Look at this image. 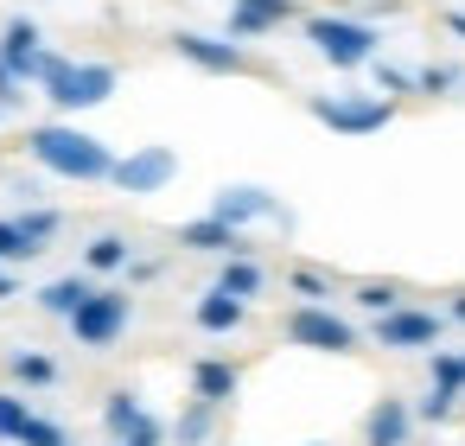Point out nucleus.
<instances>
[{
  "label": "nucleus",
  "instance_id": "obj_4",
  "mask_svg": "<svg viewBox=\"0 0 465 446\" xmlns=\"http://www.w3.org/2000/svg\"><path fill=\"white\" fill-rule=\"evenodd\" d=\"M128 319H134V300H128L122 287H90L84 306H77L64 325H71V338H77L84 351H109V344L128 332Z\"/></svg>",
  "mask_w": 465,
  "mask_h": 446
},
{
  "label": "nucleus",
  "instance_id": "obj_1",
  "mask_svg": "<svg viewBox=\"0 0 465 446\" xmlns=\"http://www.w3.org/2000/svg\"><path fill=\"white\" fill-rule=\"evenodd\" d=\"M26 154H33L45 173H58V179H77V185H96V179H109V166H115V154H109L96 134H84V128H64V122H45V128H33V134H26Z\"/></svg>",
  "mask_w": 465,
  "mask_h": 446
},
{
  "label": "nucleus",
  "instance_id": "obj_18",
  "mask_svg": "<svg viewBox=\"0 0 465 446\" xmlns=\"http://www.w3.org/2000/svg\"><path fill=\"white\" fill-rule=\"evenodd\" d=\"M217 287H223V293H236V300H255V293L268 287V268H262V262H249V255H230V262H223V274H217Z\"/></svg>",
  "mask_w": 465,
  "mask_h": 446
},
{
  "label": "nucleus",
  "instance_id": "obj_32",
  "mask_svg": "<svg viewBox=\"0 0 465 446\" xmlns=\"http://www.w3.org/2000/svg\"><path fill=\"white\" fill-rule=\"evenodd\" d=\"M370 64H376V58H370ZM376 90L395 103V96H408V90H414V77H408V71H395V64H376Z\"/></svg>",
  "mask_w": 465,
  "mask_h": 446
},
{
  "label": "nucleus",
  "instance_id": "obj_26",
  "mask_svg": "<svg viewBox=\"0 0 465 446\" xmlns=\"http://www.w3.org/2000/svg\"><path fill=\"white\" fill-rule=\"evenodd\" d=\"M33 255H39V249L26 243V230H20L14 217H0V262L14 268V262H33Z\"/></svg>",
  "mask_w": 465,
  "mask_h": 446
},
{
  "label": "nucleus",
  "instance_id": "obj_12",
  "mask_svg": "<svg viewBox=\"0 0 465 446\" xmlns=\"http://www.w3.org/2000/svg\"><path fill=\"white\" fill-rule=\"evenodd\" d=\"M0 64H7L20 84H39L45 45H39V26L33 20H7V26H0Z\"/></svg>",
  "mask_w": 465,
  "mask_h": 446
},
{
  "label": "nucleus",
  "instance_id": "obj_14",
  "mask_svg": "<svg viewBox=\"0 0 465 446\" xmlns=\"http://www.w3.org/2000/svg\"><path fill=\"white\" fill-rule=\"evenodd\" d=\"M408 427H414V408L401 395H382L363 414V446H408Z\"/></svg>",
  "mask_w": 465,
  "mask_h": 446
},
{
  "label": "nucleus",
  "instance_id": "obj_9",
  "mask_svg": "<svg viewBox=\"0 0 465 446\" xmlns=\"http://www.w3.org/2000/svg\"><path fill=\"white\" fill-rule=\"evenodd\" d=\"M376 344L382 351H433L440 344V312L389 306V312H376Z\"/></svg>",
  "mask_w": 465,
  "mask_h": 446
},
{
  "label": "nucleus",
  "instance_id": "obj_11",
  "mask_svg": "<svg viewBox=\"0 0 465 446\" xmlns=\"http://www.w3.org/2000/svg\"><path fill=\"white\" fill-rule=\"evenodd\" d=\"M211 217H223V223H262V217H274V223H293L281 204H274V192H262V185H223L217 192V204H211Z\"/></svg>",
  "mask_w": 465,
  "mask_h": 446
},
{
  "label": "nucleus",
  "instance_id": "obj_15",
  "mask_svg": "<svg viewBox=\"0 0 465 446\" xmlns=\"http://www.w3.org/2000/svg\"><path fill=\"white\" fill-rule=\"evenodd\" d=\"M236 389H242V370H236L230 357H198V363H192V395H198V401L223 408Z\"/></svg>",
  "mask_w": 465,
  "mask_h": 446
},
{
  "label": "nucleus",
  "instance_id": "obj_19",
  "mask_svg": "<svg viewBox=\"0 0 465 446\" xmlns=\"http://www.w3.org/2000/svg\"><path fill=\"white\" fill-rule=\"evenodd\" d=\"M84 293H90V281H84V274H58V281H45V287H39V306H45L52 319H71V312L84 306Z\"/></svg>",
  "mask_w": 465,
  "mask_h": 446
},
{
  "label": "nucleus",
  "instance_id": "obj_28",
  "mask_svg": "<svg viewBox=\"0 0 465 446\" xmlns=\"http://www.w3.org/2000/svg\"><path fill=\"white\" fill-rule=\"evenodd\" d=\"M287 281H293L300 300H331V274H325V268H293Z\"/></svg>",
  "mask_w": 465,
  "mask_h": 446
},
{
  "label": "nucleus",
  "instance_id": "obj_10",
  "mask_svg": "<svg viewBox=\"0 0 465 446\" xmlns=\"http://www.w3.org/2000/svg\"><path fill=\"white\" fill-rule=\"evenodd\" d=\"M103 427H109V440H128V446H160V440H166V427L141 408L134 389H115V395L103 401Z\"/></svg>",
  "mask_w": 465,
  "mask_h": 446
},
{
  "label": "nucleus",
  "instance_id": "obj_3",
  "mask_svg": "<svg viewBox=\"0 0 465 446\" xmlns=\"http://www.w3.org/2000/svg\"><path fill=\"white\" fill-rule=\"evenodd\" d=\"M306 39H312V52H319L325 64H338V71L370 64L376 45H382V33H376L370 20H344V14H312V20H306Z\"/></svg>",
  "mask_w": 465,
  "mask_h": 446
},
{
  "label": "nucleus",
  "instance_id": "obj_6",
  "mask_svg": "<svg viewBox=\"0 0 465 446\" xmlns=\"http://www.w3.org/2000/svg\"><path fill=\"white\" fill-rule=\"evenodd\" d=\"M287 338H293V344H306V351H331V357L357 351V325H351V319H338L325 300H300V306L287 312Z\"/></svg>",
  "mask_w": 465,
  "mask_h": 446
},
{
  "label": "nucleus",
  "instance_id": "obj_30",
  "mask_svg": "<svg viewBox=\"0 0 465 446\" xmlns=\"http://www.w3.org/2000/svg\"><path fill=\"white\" fill-rule=\"evenodd\" d=\"M26 414H33V408H26V395H0V440H7V446L20 440Z\"/></svg>",
  "mask_w": 465,
  "mask_h": 446
},
{
  "label": "nucleus",
  "instance_id": "obj_34",
  "mask_svg": "<svg viewBox=\"0 0 465 446\" xmlns=\"http://www.w3.org/2000/svg\"><path fill=\"white\" fill-rule=\"evenodd\" d=\"M14 293H20V281H14V268H7V262H0V300H14Z\"/></svg>",
  "mask_w": 465,
  "mask_h": 446
},
{
  "label": "nucleus",
  "instance_id": "obj_29",
  "mask_svg": "<svg viewBox=\"0 0 465 446\" xmlns=\"http://www.w3.org/2000/svg\"><path fill=\"white\" fill-rule=\"evenodd\" d=\"M433 382L465 395V357H459V351H433Z\"/></svg>",
  "mask_w": 465,
  "mask_h": 446
},
{
  "label": "nucleus",
  "instance_id": "obj_37",
  "mask_svg": "<svg viewBox=\"0 0 465 446\" xmlns=\"http://www.w3.org/2000/svg\"><path fill=\"white\" fill-rule=\"evenodd\" d=\"M115 446H128V440H115Z\"/></svg>",
  "mask_w": 465,
  "mask_h": 446
},
{
  "label": "nucleus",
  "instance_id": "obj_13",
  "mask_svg": "<svg viewBox=\"0 0 465 446\" xmlns=\"http://www.w3.org/2000/svg\"><path fill=\"white\" fill-rule=\"evenodd\" d=\"M179 243L198 249V255H249L242 230L223 223V217H192V223H179Z\"/></svg>",
  "mask_w": 465,
  "mask_h": 446
},
{
  "label": "nucleus",
  "instance_id": "obj_33",
  "mask_svg": "<svg viewBox=\"0 0 465 446\" xmlns=\"http://www.w3.org/2000/svg\"><path fill=\"white\" fill-rule=\"evenodd\" d=\"M26 103V90H20V77L7 71V64H0V109H20Z\"/></svg>",
  "mask_w": 465,
  "mask_h": 446
},
{
  "label": "nucleus",
  "instance_id": "obj_23",
  "mask_svg": "<svg viewBox=\"0 0 465 446\" xmlns=\"http://www.w3.org/2000/svg\"><path fill=\"white\" fill-rule=\"evenodd\" d=\"M363 312H389V306H401V287L395 281H357V293H351Z\"/></svg>",
  "mask_w": 465,
  "mask_h": 446
},
{
  "label": "nucleus",
  "instance_id": "obj_25",
  "mask_svg": "<svg viewBox=\"0 0 465 446\" xmlns=\"http://www.w3.org/2000/svg\"><path fill=\"white\" fill-rule=\"evenodd\" d=\"M14 446H71V433L58 427V421H39V414H26V427H20V440Z\"/></svg>",
  "mask_w": 465,
  "mask_h": 446
},
{
  "label": "nucleus",
  "instance_id": "obj_7",
  "mask_svg": "<svg viewBox=\"0 0 465 446\" xmlns=\"http://www.w3.org/2000/svg\"><path fill=\"white\" fill-rule=\"evenodd\" d=\"M173 173H179V154H173V147H134L128 160L109 166V185L128 192V198H147V192H166Z\"/></svg>",
  "mask_w": 465,
  "mask_h": 446
},
{
  "label": "nucleus",
  "instance_id": "obj_21",
  "mask_svg": "<svg viewBox=\"0 0 465 446\" xmlns=\"http://www.w3.org/2000/svg\"><path fill=\"white\" fill-rule=\"evenodd\" d=\"M211 427H217V408L192 395V408L173 421V440H179V446H204V440H211Z\"/></svg>",
  "mask_w": 465,
  "mask_h": 446
},
{
  "label": "nucleus",
  "instance_id": "obj_38",
  "mask_svg": "<svg viewBox=\"0 0 465 446\" xmlns=\"http://www.w3.org/2000/svg\"><path fill=\"white\" fill-rule=\"evenodd\" d=\"M0 115H7V109H0Z\"/></svg>",
  "mask_w": 465,
  "mask_h": 446
},
{
  "label": "nucleus",
  "instance_id": "obj_35",
  "mask_svg": "<svg viewBox=\"0 0 465 446\" xmlns=\"http://www.w3.org/2000/svg\"><path fill=\"white\" fill-rule=\"evenodd\" d=\"M446 33H459V39H465V14H446Z\"/></svg>",
  "mask_w": 465,
  "mask_h": 446
},
{
  "label": "nucleus",
  "instance_id": "obj_27",
  "mask_svg": "<svg viewBox=\"0 0 465 446\" xmlns=\"http://www.w3.org/2000/svg\"><path fill=\"white\" fill-rule=\"evenodd\" d=\"M14 223L26 230V243H33V249H45V243L58 236V223H64V217H58V211H26V217H14Z\"/></svg>",
  "mask_w": 465,
  "mask_h": 446
},
{
  "label": "nucleus",
  "instance_id": "obj_17",
  "mask_svg": "<svg viewBox=\"0 0 465 446\" xmlns=\"http://www.w3.org/2000/svg\"><path fill=\"white\" fill-rule=\"evenodd\" d=\"M192 319H198L204 332H236V325L249 319V300H236V293H223V287H211V293L192 306Z\"/></svg>",
  "mask_w": 465,
  "mask_h": 446
},
{
  "label": "nucleus",
  "instance_id": "obj_24",
  "mask_svg": "<svg viewBox=\"0 0 465 446\" xmlns=\"http://www.w3.org/2000/svg\"><path fill=\"white\" fill-rule=\"evenodd\" d=\"M414 414H420V421H433V427H440V421H452V414H459V389H440V382H433V389L420 395V408H414Z\"/></svg>",
  "mask_w": 465,
  "mask_h": 446
},
{
  "label": "nucleus",
  "instance_id": "obj_16",
  "mask_svg": "<svg viewBox=\"0 0 465 446\" xmlns=\"http://www.w3.org/2000/svg\"><path fill=\"white\" fill-rule=\"evenodd\" d=\"M281 20H293V0H236L230 39H262V33H274Z\"/></svg>",
  "mask_w": 465,
  "mask_h": 446
},
{
  "label": "nucleus",
  "instance_id": "obj_8",
  "mask_svg": "<svg viewBox=\"0 0 465 446\" xmlns=\"http://www.w3.org/2000/svg\"><path fill=\"white\" fill-rule=\"evenodd\" d=\"M173 52L185 58V64H198V71H211V77H249L255 71V58L236 45V39H204V33H173Z\"/></svg>",
  "mask_w": 465,
  "mask_h": 446
},
{
  "label": "nucleus",
  "instance_id": "obj_5",
  "mask_svg": "<svg viewBox=\"0 0 465 446\" xmlns=\"http://www.w3.org/2000/svg\"><path fill=\"white\" fill-rule=\"evenodd\" d=\"M306 115L325 122L331 134H376L395 122V103L389 96H306Z\"/></svg>",
  "mask_w": 465,
  "mask_h": 446
},
{
  "label": "nucleus",
  "instance_id": "obj_36",
  "mask_svg": "<svg viewBox=\"0 0 465 446\" xmlns=\"http://www.w3.org/2000/svg\"><path fill=\"white\" fill-rule=\"evenodd\" d=\"M446 312H452V319L465 325V293H452V306H446Z\"/></svg>",
  "mask_w": 465,
  "mask_h": 446
},
{
  "label": "nucleus",
  "instance_id": "obj_20",
  "mask_svg": "<svg viewBox=\"0 0 465 446\" xmlns=\"http://www.w3.org/2000/svg\"><path fill=\"white\" fill-rule=\"evenodd\" d=\"M7 376L26 382V389H52V382H58V363H52L45 351H14V357H7Z\"/></svg>",
  "mask_w": 465,
  "mask_h": 446
},
{
  "label": "nucleus",
  "instance_id": "obj_2",
  "mask_svg": "<svg viewBox=\"0 0 465 446\" xmlns=\"http://www.w3.org/2000/svg\"><path fill=\"white\" fill-rule=\"evenodd\" d=\"M39 84H45V96H52V109H58V115H77V109L109 103L122 77H115V64H71V58H58V52H45Z\"/></svg>",
  "mask_w": 465,
  "mask_h": 446
},
{
  "label": "nucleus",
  "instance_id": "obj_22",
  "mask_svg": "<svg viewBox=\"0 0 465 446\" xmlns=\"http://www.w3.org/2000/svg\"><path fill=\"white\" fill-rule=\"evenodd\" d=\"M84 262L96 268V274H115V268H128V236H115V230H103L90 249H84Z\"/></svg>",
  "mask_w": 465,
  "mask_h": 446
},
{
  "label": "nucleus",
  "instance_id": "obj_31",
  "mask_svg": "<svg viewBox=\"0 0 465 446\" xmlns=\"http://www.w3.org/2000/svg\"><path fill=\"white\" fill-rule=\"evenodd\" d=\"M452 84H459V71H452V64H427V71L414 77V90H420V96H446Z\"/></svg>",
  "mask_w": 465,
  "mask_h": 446
}]
</instances>
